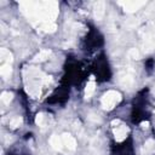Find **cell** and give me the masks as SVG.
Segmentation results:
<instances>
[{
    "label": "cell",
    "mask_w": 155,
    "mask_h": 155,
    "mask_svg": "<svg viewBox=\"0 0 155 155\" xmlns=\"http://www.w3.org/2000/svg\"><path fill=\"white\" fill-rule=\"evenodd\" d=\"M44 121H45V115L42 113H39L36 115V117H35V124L38 126H42L44 125Z\"/></svg>",
    "instance_id": "obj_17"
},
{
    "label": "cell",
    "mask_w": 155,
    "mask_h": 155,
    "mask_svg": "<svg viewBox=\"0 0 155 155\" xmlns=\"http://www.w3.org/2000/svg\"><path fill=\"white\" fill-rule=\"evenodd\" d=\"M140 126H142L143 128H147V127L149 126V122H148V121H143V122L140 124Z\"/></svg>",
    "instance_id": "obj_18"
},
{
    "label": "cell",
    "mask_w": 155,
    "mask_h": 155,
    "mask_svg": "<svg viewBox=\"0 0 155 155\" xmlns=\"http://www.w3.org/2000/svg\"><path fill=\"white\" fill-rule=\"evenodd\" d=\"M41 29L46 33H54L57 29V25L54 22H46V23L41 24Z\"/></svg>",
    "instance_id": "obj_11"
},
{
    "label": "cell",
    "mask_w": 155,
    "mask_h": 155,
    "mask_svg": "<svg viewBox=\"0 0 155 155\" xmlns=\"http://www.w3.org/2000/svg\"><path fill=\"white\" fill-rule=\"evenodd\" d=\"M50 54H51V50H41L38 54H35L33 61L34 62H44L50 57Z\"/></svg>",
    "instance_id": "obj_9"
},
{
    "label": "cell",
    "mask_w": 155,
    "mask_h": 155,
    "mask_svg": "<svg viewBox=\"0 0 155 155\" xmlns=\"http://www.w3.org/2000/svg\"><path fill=\"white\" fill-rule=\"evenodd\" d=\"M61 138H62L63 145H65L69 150H75V149H76V140H75V138H74L71 134H69V133H63V134L61 136Z\"/></svg>",
    "instance_id": "obj_5"
},
{
    "label": "cell",
    "mask_w": 155,
    "mask_h": 155,
    "mask_svg": "<svg viewBox=\"0 0 155 155\" xmlns=\"http://www.w3.org/2000/svg\"><path fill=\"white\" fill-rule=\"evenodd\" d=\"M50 144H51V147H52L54 150H62L63 142H62V138H59L57 134H52V136H51V138H50Z\"/></svg>",
    "instance_id": "obj_8"
},
{
    "label": "cell",
    "mask_w": 155,
    "mask_h": 155,
    "mask_svg": "<svg viewBox=\"0 0 155 155\" xmlns=\"http://www.w3.org/2000/svg\"><path fill=\"white\" fill-rule=\"evenodd\" d=\"M113 132H114V137H115V140L116 142H122L126 139L127 137V133H128V127L122 124L120 120L117 122V126H114L113 128Z\"/></svg>",
    "instance_id": "obj_2"
},
{
    "label": "cell",
    "mask_w": 155,
    "mask_h": 155,
    "mask_svg": "<svg viewBox=\"0 0 155 155\" xmlns=\"http://www.w3.org/2000/svg\"><path fill=\"white\" fill-rule=\"evenodd\" d=\"M120 5L124 6L126 12H136L139 10L142 6L145 5V1H126V2H120Z\"/></svg>",
    "instance_id": "obj_3"
},
{
    "label": "cell",
    "mask_w": 155,
    "mask_h": 155,
    "mask_svg": "<svg viewBox=\"0 0 155 155\" xmlns=\"http://www.w3.org/2000/svg\"><path fill=\"white\" fill-rule=\"evenodd\" d=\"M121 93L119 91H115V90H110V91H107L102 99H101V103H102V107L103 109L105 110H111L116 107V104L120 103L121 101Z\"/></svg>",
    "instance_id": "obj_1"
},
{
    "label": "cell",
    "mask_w": 155,
    "mask_h": 155,
    "mask_svg": "<svg viewBox=\"0 0 155 155\" xmlns=\"http://www.w3.org/2000/svg\"><path fill=\"white\" fill-rule=\"evenodd\" d=\"M0 57H1V59H2L4 62H6V64H11L12 61H13L12 53H11L8 50H6V48H1V50H0Z\"/></svg>",
    "instance_id": "obj_10"
},
{
    "label": "cell",
    "mask_w": 155,
    "mask_h": 155,
    "mask_svg": "<svg viewBox=\"0 0 155 155\" xmlns=\"http://www.w3.org/2000/svg\"><path fill=\"white\" fill-rule=\"evenodd\" d=\"M94 90H96V82H94V78L93 76H91L90 78V81L87 82V85H86V88H85V98H90L92 94H93V92H94Z\"/></svg>",
    "instance_id": "obj_7"
},
{
    "label": "cell",
    "mask_w": 155,
    "mask_h": 155,
    "mask_svg": "<svg viewBox=\"0 0 155 155\" xmlns=\"http://www.w3.org/2000/svg\"><path fill=\"white\" fill-rule=\"evenodd\" d=\"M105 13V2L104 1H97L93 6V15L97 21H101Z\"/></svg>",
    "instance_id": "obj_4"
},
{
    "label": "cell",
    "mask_w": 155,
    "mask_h": 155,
    "mask_svg": "<svg viewBox=\"0 0 155 155\" xmlns=\"http://www.w3.org/2000/svg\"><path fill=\"white\" fill-rule=\"evenodd\" d=\"M22 117L21 116H15V117H12L11 120H10V126L12 127V128H17V127H19L21 125H22Z\"/></svg>",
    "instance_id": "obj_14"
},
{
    "label": "cell",
    "mask_w": 155,
    "mask_h": 155,
    "mask_svg": "<svg viewBox=\"0 0 155 155\" xmlns=\"http://www.w3.org/2000/svg\"><path fill=\"white\" fill-rule=\"evenodd\" d=\"M127 54H128V57H130L131 59H139V57H140V53H139V51H138L136 47L130 48Z\"/></svg>",
    "instance_id": "obj_15"
},
{
    "label": "cell",
    "mask_w": 155,
    "mask_h": 155,
    "mask_svg": "<svg viewBox=\"0 0 155 155\" xmlns=\"http://www.w3.org/2000/svg\"><path fill=\"white\" fill-rule=\"evenodd\" d=\"M119 81L124 87H130L133 84V75L131 73H128V71H125V73L120 74Z\"/></svg>",
    "instance_id": "obj_6"
},
{
    "label": "cell",
    "mask_w": 155,
    "mask_h": 155,
    "mask_svg": "<svg viewBox=\"0 0 155 155\" xmlns=\"http://www.w3.org/2000/svg\"><path fill=\"white\" fill-rule=\"evenodd\" d=\"M0 74H1V76H4L5 79H7V78L12 74V68H11V65L4 63V64L1 65V68H0Z\"/></svg>",
    "instance_id": "obj_12"
},
{
    "label": "cell",
    "mask_w": 155,
    "mask_h": 155,
    "mask_svg": "<svg viewBox=\"0 0 155 155\" xmlns=\"http://www.w3.org/2000/svg\"><path fill=\"white\" fill-rule=\"evenodd\" d=\"M0 98H1V101H2L5 104H10V102H11L12 98H13V94H12L11 92H2Z\"/></svg>",
    "instance_id": "obj_16"
},
{
    "label": "cell",
    "mask_w": 155,
    "mask_h": 155,
    "mask_svg": "<svg viewBox=\"0 0 155 155\" xmlns=\"http://www.w3.org/2000/svg\"><path fill=\"white\" fill-rule=\"evenodd\" d=\"M144 150L147 153H151L155 150V140L154 139H148L145 143H144Z\"/></svg>",
    "instance_id": "obj_13"
}]
</instances>
